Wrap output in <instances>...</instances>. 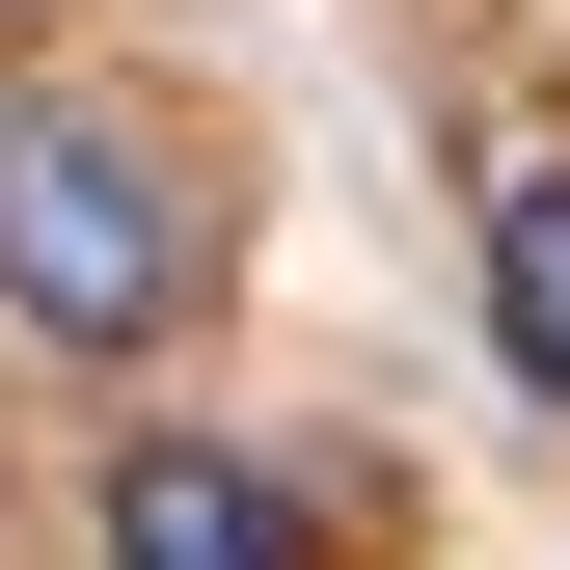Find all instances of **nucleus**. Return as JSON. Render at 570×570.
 Returning a JSON list of instances; mask_svg holds the SVG:
<instances>
[{"mask_svg":"<svg viewBox=\"0 0 570 570\" xmlns=\"http://www.w3.org/2000/svg\"><path fill=\"white\" fill-rule=\"evenodd\" d=\"M190 272H218V218H190V164L82 82H0V326L28 353H164Z\"/></svg>","mask_w":570,"mask_h":570,"instance_id":"1","label":"nucleus"},{"mask_svg":"<svg viewBox=\"0 0 570 570\" xmlns=\"http://www.w3.org/2000/svg\"><path fill=\"white\" fill-rule=\"evenodd\" d=\"M489 353H517V407H570V136L489 164Z\"/></svg>","mask_w":570,"mask_h":570,"instance_id":"3","label":"nucleus"},{"mask_svg":"<svg viewBox=\"0 0 570 570\" xmlns=\"http://www.w3.org/2000/svg\"><path fill=\"white\" fill-rule=\"evenodd\" d=\"M109 570H299V517H272V462H218V435H136L109 462Z\"/></svg>","mask_w":570,"mask_h":570,"instance_id":"2","label":"nucleus"}]
</instances>
